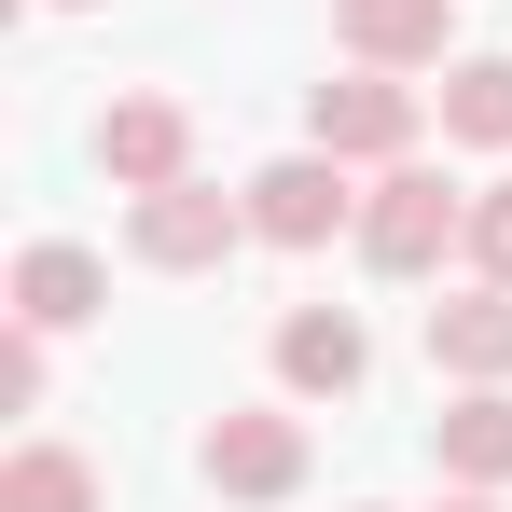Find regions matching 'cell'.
Returning a JSON list of instances; mask_svg holds the SVG:
<instances>
[{"mask_svg":"<svg viewBox=\"0 0 512 512\" xmlns=\"http://www.w3.org/2000/svg\"><path fill=\"white\" fill-rule=\"evenodd\" d=\"M346 222H360V194H346V153H319V139L250 180V236L263 250H333Z\"/></svg>","mask_w":512,"mask_h":512,"instance_id":"cell-4","label":"cell"},{"mask_svg":"<svg viewBox=\"0 0 512 512\" xmlns=\"http://www.w3.org/2000/svg\"><path fill=\"white\" fill-rule=\"evenodd\" d=\"M194 471H208L222 499H291V485H305V416H277V402H236V416H208Z\"/></svg>","mask_w":512,"mask_h":512,"instance_id":"cell-5","label":"cell"},{"mask_svg":"<svg viewBox=\"0 0 512 512\" xmlns=\"http://www.w3.org/2000/svg\"><path fill=\"white\" fill-rule=\"evenodd\" d=\"M443 139L512 153V56H457V70H443Z\"/></svg>","mask_w":512,"mask_h":512,"instance_id":"cell-12","label":"cell"},{"mask_svg":"<svg viewBox=\"0 0 512 512\" xmlns=\"http://www.w3.org/2000/svg\"><path fill=\"white\" fill-rule=\"evenodd\" d=\"M443 28L457 0H333V42L360 70H443Z\"/></svg>","mask_w":512,"mask_h":512,"instance_id":"cell-9","label":"cell"},{"mask_svg":"<svg viewBox=\"0 0 512 512\" xmlns=\"http://www.w3.org/2000/svg\"><path fill=\"white\" fill-rule=\"evenodd\" d=\"M443 512H499V485H471V499H443Z\"/></svg>","mask_w":512,"mask_h":512,"instance_id":"cell-16","label":"cell"},{"mask_svg":"<svg viewBox=\"0 0 512 512\" xmlns=\"http://www.w3.org/2000/svg\"><path fill=\"white\" fill-rule=\"evenodd\" d=\"M429 360H443L457 388H512V291L499 277H471V291L429 305Z\"/></svg>","mask_w":512,"mask_h":512,"instance_id":"cell-8","label":"cell"},{"mask_svg":"<svg viewBox=\"0 0 512 512\" xmlns=\"http://www.w3.org/2000/svg\"><path fill=\"white\" fill-rule=\"evenodd\" d=\"M97 167L125 180V194L194 180V111H180V97H111V111H97Z\"/></svg>","mask_w":512,"mask_h":512,"instance_id":"cell-6","label":"cell"},{"mask_svg":"<svg viewBox=\"0 0 512 512\" xmlns=\"http://www.w3.org/2000/svg\"><path fill=\"white\" fill-rule=\"evenodd\" d=\"M471 277H499V291H512V180L471 194Z\"/></svg>","mask_w":512,"mask_h":512,"instance_id":"cell-14","label":"cell"},{"mask_svg":"<svg viewBox=\"0 0 512 512\" xmlns=\"http://www.w3.org/2000/svg\"><path fill=\"white\" fill-rule=\"evenodd\" d=\"M429 457H443L457 485H512V388H457L443 429H429Z\"/></svg>","mask_w":512,"mask_h":512,"instance_id":"cell-11","label":"cell"},{"mask_svg":"<svg viewBox=\"0 0 512 512\" xmlns=\"http://www.w3.org/2000/svg\"><path fill=\"white\" fill-rule=\"evenodd\" d=\"M416 84H402V70H346V84H319L305 97V139H319V153H346V167H402V153H416Z\"/></svg>","mask_w":512,"mask_h":512,"instance_id":"cell-2","label":"cell"},{"mask_svg":"<svg viewBox=\"0 0 512 512\" xmlns=\"http://www.w3.org/2000/svg\"><path fill=\"white\" fill-rule=\"evenodd\" d=\"M360 374H374V346H360L346 305H291V319H277V388H291V402H346Z\"/></svg>","mask_w":512,"mask_h":512,"instance_id":"cell-7","label":"cell"},{"mask_svg":"<svg viewBox=\"0 0 512 512\" xmlns=\"http://www.w3.org/2000/svg\"><path fill=\"white\" fill-rule=\"evenodd\" d=\"M97 305H111V277H97V250H70V236H42V250L14 263V319H28V333H84Z\"/></svg>","mask_w":512,"mask_h":512,"instance_id":"cell-10","label":"cell"},{"mask_svg":"<svg viewBox=\"0 0 512 512\" xmlns=\"http://www.w3.org/2000/svg\"><path fill=\"white\" fill-rule=\"evenodd\" d=\"M0 402H14V416L42 402V333H28V319H14V346H0Z\"/></svg>","mask_w":512,"mask_h":512,"instance_id":"cell-15","label":"cell"},{"mask_svg":"<svg viewBox=\"0 0 512 512\" xmlns=\"http://www.w3.org/2000/svg\"><path fill=\"white\" fill-rule=\"evenodd\" d=\"M443 250H471V194L429 180L416 153H402V167L360 194V263H374V277H429Z\"/></svg>","mask_w":512,"mask_h":512,"instance_id":"cell-1","label":"cell"},{"mask_svg":"<svg viewBox=\"0 0 512 512\" xmlns=\"http://www.w3.org/2000/svg\"><path fill=\"white\" fill-rule=\"evenodd\" d=\"M236 236H250V194H208V180H167V194L125 208V250L153 263V277H208Z\"/></svg>","mask_w":512,"mask_h":512,"instance_id":"cell-3","label":"cell"},{"mask_svg":"<svg viewBox=\"0 0 512 512\" xmlns=\"http://www.w3.org/2000/svg\"><path fill=\"white\" fill-rule=\"evenodd\" d=\"M0 512H97V471L70 443H14L0 457Z\"/></svg>","mask_w":512,"mask_h":512,"instance_id":"cell-13","label":"cell"}]
</instances>
